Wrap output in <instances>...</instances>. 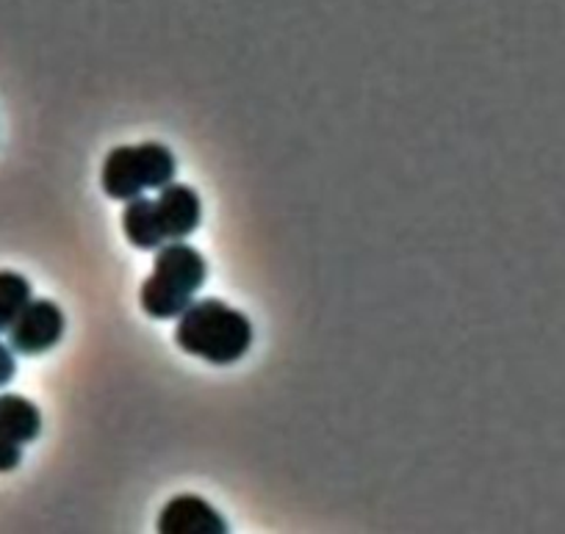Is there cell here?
<instances>
[{"instance_id": "obj_1", "label": "cell", "mask_w": 565, "mask_h": 534, "mask_svg": "<svg viewBox=\"0 0 565 534\" xmlns=\"http://www.w3.org/2000/svg\"><path fill=\"white\" fill-rule=\"evenodd\" d=\"M175 341L186 354L214 366H231L253 346V324L242 310L220 299H200L178 316Z\"/></svg>"}, {"instance_id": "obj_2", "label": "cell", "mask_w": 565, "mask_h": 534, "mask_svg": "<svg viewBox=\"0 0 565 534\" xmlns=\"http://www.w3.org/2000/svg\"><path fill=\"white\" fill-rule=\"evenodd\" d=\"M209 277L205 258L186 242H167L156 255L153 275L139 293L141 310L150 319H178L194 302V293Z\"/></svg>"}, {"instance_id": "obj_3", "label": "cell", "mask_w": 565, "mask_h": 534, "mask_svg": "<svg viewBox=\"0 0 565 534\" xmlns=\"http://www.w3.org/2000/svg\"><path fill=\"white\" fill-rule=\"evenodd\" d=\"M175 178V156L159 141H145L136 147H114L103 163V192L111 200L141 197L148 189H164Z\"/></svg>"}, {"instance_id": "obj_4", "label": "cell", "mask_w": 565, "mask_h": 534, "mask_svg": "<svg viewBox=\"0 0 565 534\" xmlns=\"http://www.w3.org/2000/svg\"><path fill=\"white\" fill-rule=\"evenodd\" d=\"M64 321L62 308L51 299H31L29 308L18 316L12 327H9V346L18 354H45L62 341L64 335Z\"/></svg>"}, {"instance_id": "obj_5", "label": "cell", "mask_w": 565, "mask_h": 534, "mask_svg": "<svg viewBox=\"0 0 565 534\" xmlns=\"http://www.w3.org/2000/svg\"><path fill=\"white\" fill-rule=\"evenodd\" d=\"M153 203L167 242H183L203 222V203H200V194L192 186L167 183Z\"/></svg>"}, {"instance_id": "obj_6", "label": "cell", "mask_w": 565, "mask_h": 534, "mask_svg": "<svg viewBox=\"0 0 565 534\" xmlns=\"http://www.w3.org/2000/svg\"><path fill=\"white\" fill-rule=\"evenodd\" d=\"M161 534H225L227 521L200 495H178L161 510Z\"/></svg>"}, {"instance_id": "obj_7", "label": "cell", "mask_w": 565, "mask_h": 534, "mask_svg": "<svg viewBox=\"0 0 565 534\" xmlns=\"http://www.w3.org/2000/svg\"><path fill=\"white\" fill-rule=\"evenodd\" d=\"M0 432L18 440L20 446L31 444L42 432V413L31 399L18 394L0 396Z\"/></svg>"}, {"instance_id": "obj_8", "label": "cell", "mask_w": 565, "mask_h": 534, "mask_svg": "<svg viewBox=\"0 0 565 534\" xmlns=\"http://www.w3.org/2000/svg\"><path fill=\"white\" fill-rule=\"evenodd\" d=\"M122 231L136 249H161L167 244L156 203L148 197L130 200L122 214Z\"/></svg>"}, {"instance_id": "obj_9", "label": "cell", "mask_w": 565, "mask_h": 534, "mask_svg": "<svg viewBox=\"0 0 565 534\" xmlns=\"http://www.w3.org/2000/svg\"><path fill=\"white\" fill-rule=\"evenodd\" d=\"M31 282L18 271H0V332H9V327L18 321V316L31 302Z\"/></svg>"}, {"instance_id": "obj_10", "label": "cell", "mask_w": 565, "mask_h": 534, "mask_svg": "<svg viewBox=\"0 0 565 534\" xmlns=\"http://www.w3.org/2000/svg\"><path fill=\"white\" fill-rule=\"evenodd\" d=\"M23 462V446L0 432V473H9Z\"/></svg>"}, {"instance_id": "obj_11", "label": "cell", "mask_w": 565, "mask_h": 534, "mask_svg": "<svg viewBox=\"0 0 565 534\" xmlns=\"http://www.w3.org/2000/svg\"><path fill=\"white\" fill-rule=\"evenodd\" d=\"M18 374V363H14V352L7 346V343H0V388H7L9 383Z\"/></svg>"}]
</instances>
